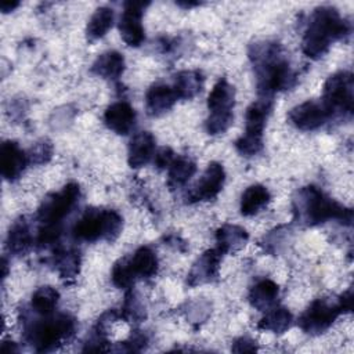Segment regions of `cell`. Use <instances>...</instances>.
Returning a JSON list of instances; mask_svg holds the SVG:
<instances>
[{
    "instance_id": "cell-1",
    "label": "cell",
    "mask_w": 354,
    "mask_h": 354,
    "mask_svg": "<svg viewBox=\"0 0 354 354\" xmlns=\"http://www.w3.org/2000/svg\"><path fill=\"white\" fill-rule=\"evenodd\" d=\"M249 58L257 77V91L263 97L290 88L296 75L286 59L282 47L275 41H256L249 48Z\"/></svg>"
},
{
    "instance_id": "cell-2",
    "label": "cell",
    "mask_w": 354,
    "mask_h": 354,
    "mask_svg": "<svg viewBox=\"0 0 354 354\" xmlns=\"http://www.w3.org/2000/svg\"><path fill=\"white\" fill-rule=\"evenodd\" d=\"M350 32V25L335 7H318L314 10L301 40L303 53L313 59L321 58L330 44Z\"/></svg>"
},
{
    "instance_id": "cell-3",
    "label": "cell",
    "mask_w": 354,
    "mask_h": 354,
    "mask_svg": "<svg viewBox=\"0 0 354 354\" xmlns=\"http://www.w3.org/2000/svg\"><path fill=\"white\" fill-rule=\"evenodd\" d=\"M293 213L300 223L307 225H317L329 220L350 224L353 218L351 209L330 199L314 185L303 187L296 192L293 198Z\"/></svg>"
},
{
    "instance_id": "cell-4",
    "label": "cell",
    "mask_w": 354,
    "mask_h": 354,
    "mask_svg": "<svg viewBox=\"0 0 354 354\" xmlns=\"http://www.w3.org/2000/svg\"><path fill=\"white\" fill-rule=\"evenodd\" d=\"M123 228L122 216L112 209H87L73 227V236L79 241H115Z\"/></svg>"
},
{
    "instance_id": "cell-5",
    "label": "cell",
    "mask_w": 354,
    "mask_h": 354,
    "mask_svg": "<svg viewBox=\"0 0 354 354\" xmlns=\"http://www.w3.org/2000/svg\"><path fill=\"white\" fill-rule=\"evenodd\" d=\"M76 329V321L69 314H58L47 319L35 322L25 329V339L39 353L55 350L62 342L72 337Z\"/></svg>"
},
{
    "instance_id": "cell-6",
    "label": "cell",
    "mask_w": 354,
    "mask_h": 354,
    "mask_svg": "<svg viewBox=\"0 0 354 354\" xmlns=\"http://www.w3.org/2000/svg\"><path fill=\"white\" fill-rule=\"evenodd\" d=\"M235 104V90L227 79H220L213 86L207 97L209 118L206 119V131L212 136L223 134L232 123V108Z\"/></svg>"
},
{
    "instance_id": "cell-7",
    "label": "cell",
    "mask_w": 354,
    "mask_h": 354,
    "mask_svg": "<svg viewBox=\"0 0 354 354\" xmlns=\"http://www.w3.org/2000/svg\"><path fill=\"white\" fill-rule=\"evenodd\" d=\"M353 91L354 82L351 72L339 71L326 79L322 91V104L330 116L335 113L351 115L354 102Z\"/></svg>"
},
{
    "instance_id": "cell-8",
    "label": "cell",
    "mask_w": 354,
    "mask_h": 354,
    "mask_svg": "<svg viewBox=\"0 0 354 354\" xmlns=\"http://www.w3.org/2000/svg\"><path fill=\"white\" fill-rule=\"evenodd\" d=\"M342 313L344 311L339 297H319L315 299L300 315L299 326L308 335H319L324 333Z\"/></svg>"
},
{
    "instance_id": "cell-9",
    "label": "cell",
    "mask_w": 354,
    "mask_h": 354,
    "mask_svg": "<svg viewBox=\"0 0 354 354\" xmlns=\"http://www.w3.org/2000/svg\"><path fill=\"white\" fill-rule=\"evenodd\" d=\"M80 198V188L76 183L66 184L61 191L53 192L44 198L39 210L37 218L41 224H61L76 206Z\"/></svg>"
},
{
    "instance_id": "cell-10",
    "label": "cell",
    "mask_w": 354,
    "mask_h": 354,
    "mask_svg": "<svg viewBox=\"0 0 354 354\" xmlns=\"http://www.w3.org/2000/svg\"><path fill=\"white\" fill-rule=\"evenodd\" d=\"M148 1H126L119 19V32L123 41L131 47H140L145 40L142 28V14Z\"/></svg>"
},
{
    "instance_id": "cell-11",
    "label": "cell",
    "mask_w": 354,
    "mask_h": 354,
    "mask_svg": "<svg viewBox=\"0 0 354 354\" xmlns=\"http://www.w3.org/2000/svg\"><path fill=\"white\" fill-rule=\"evenodd\" d=\"M288 118L296 129L311 131L324 126L326 120L330 118V113L322 102L304 101L292 108L289 111Z\"/></svg>"
},
{
    "instance_id": "cell-12",
    "label": "cell",
    "mask_w": 354,
    "mask_h": 354,
    "mask_svg": "<svg viewBox=\"0 0 354 354\" xmlns=\"http://www.w3.org/2000/svg\"><path fill=\"white\" fill-rule=\"evenodd\" d=\"M225 181V171L221 163L212 162L206 167L202 177L192 187L188 194L189 202H205L214 199L223 189Z\"/></svg>"
},
{
    "instance_id": "cell-13",
    "label": "cell",
    "mask_w": 354,
    "mask_h": 354,
    "mask_svg": "<svg viewBox=\"0 0 354 354\" xmlns=\"http://www.w3.org/2000/svg\"><path fill=\"white\" fill-rule=\"evenodd\" d=\"M221 256L223 253L218 249H209L203 252L192 264L187 277V283L189 286H198L217 279Z\"/></svg>"
},
{
    "instance_id": "cell-14",
    "label": "cell",
    "mask_w": 354,
    "mask_h": 354,
    "mask_svg": "<svg viewBox=\"0 0 354 354\" xmlns=\"http://www.w3.org/2000/svg\"><path fill=\"white\" fill-rule=\"evenodd\" d=\"M28 155L15 141H4L0 147V169L7 181H15L28 165Z\"/></svg>"
},
{
    "instance_id": "cell-15",
    "label": "cell",
    "mask_w": 354,
    "mask_h": 354,
    "mask_svg": "<svg viewBox=\"0 0 354 354\" xmlns=\"http://www.w3.org/2000/svg\"><path fill=\"white\" fill-rule=\"evenodd\" d=\"M105 126L119 136H126L136 124V112L130 104L118 101L111 104L104 113Z\"/></svg>"
},
{
    "instance_id": "cell-16",
    "label": "cell",
    "mask_w": 354,
    "mask_h": 354,
    "mask_svg": "<svg viewBox=\"0 0 354 354\" xmlns=\"http://www.w3.org/2000/svg\"><path fill=\"white\" fill-rule=\"evenodd\" d=\"M177 100L178 97L174 87L163 83H156L151 86L145 94V108L148 115L159 116L171 109Z\"/></svg>"
},
{
    "instance_id": "cell-17",
    "label": "cell",
    "mask_w": 354,
    "mask_h": 354,
    "mask_svg": "<svg viewBox=\"0 0 354 354\" xmlns=\"http://www.w3.org/2000/svg\"><path fill=\"white\" fill-rule=\"evenodd\" d=\"M153 152L155 137L149 131H140L131 138L129 144L127 162L133 169L142 167L152 159Z\"/></svg>"
},
{
    "instance_id": "cell-18",
    "label": "cell",
    "mask_w": 354,
    "mask_h": 354,
    "mask_svg": "<svg viewBox=\"0 0 354 354\" xmlns=\"http://www.w3.org/2000/svg\"><path fill=\"white\" fill-rule=\"evenodd\" d=\"M272 111V101L268 97H263L254 102H252L245 115V134L261 137L266 122Z\"/></svg>"
},
{
    "instance_id": "cell-19",
    "label": "cell",
    "mask_w": 354,
    "mask_h": 354,
    "mask_svg": "<svg viewBox=\"0 0 354 354\" xmlns=\"http://www.w3.org/2000/svg\"><path fill=\"white\" fill-rule=\"evenodd\" d=\"M249 239L245 228L234 224H224L216 231L217 249L224 253H234L242 249Z\"/></svg>"
},
{
    "instance_id": "cell-20",
    "label": "cell",
    "mask_w": 354,
    "mask_h": 354,
    "mask_svg": "<svg viewBox=\"0 0 354 354\" xmlns=\"http://www.w3.org/2000/svg\"><path fill=\"white\" fill-rule=\"evenodd\" d=\"M279 286L271 279H261L249 292V303L259 311H268L277 303Z\"/></svg>"
},
{
    "instance_id": "cell-21",
    "label": "cell",
    "mask_w": 354,
    "mask_h": 354,
    "mask_svg": "<svg viewBox=\"0 0 354 354\" xmlns=\"http://www.w3.org/2000/svg\"><path fill=\"white\" fill-rule=\"evenodd\" d=\"M124 71V58L119 51H106L97 57L91 65V72L108 80H116Z\"/></svg>"
},
{
    "instance_id": "cell-22",
    "label": "cell",
    "mask_w": 354,
    "mask_h": 354,
    "mask_svg": "<svg viewBox=\"0 0 354 354\" xmlns=\"http://www.w3.org/2000/svg\"><path fill=\"white\" fill-rule=\"evenodd\" d=\"M271 201V194L267 187L253 184L248 187L241 196V213L243 216L257 214Z\"/></svg>"
},
{
    "instance_id": "cell-23",
    "label": "cell",
    "mask_w": 354,
    "mask_h": 354,
    "mask_svg": "<svg viewBox=\"0 0 354 354\" xmlns=\"http://www.w3.org/2000/svg\"><path fill=\"white\" fill-rule=\"evenodd\" d=\"M136 278H152L158 272V259L155 252L148 246L138 248L129 257Z\"/></svg>"
},
{
    "instance_id": "cell-24",
    "label": "cell",
    "mask_w": 354,
    "mask_h": 354,
    "mask_svg": "<svg viewBox=\"0 0 354 354\" xmlns=\"http://www.w3.org/2000/svg\"><path fill=\"white\" fill-rule=\"evenodd\" d=\"M30 245H32L30 228L28 221L22 217L10 227L7 239H6V246H7V250L12 254H22L29 249Z\"/></svg>"
},
{
    "instance_id": "cell-25",
    "label": "cell",
    "mask_w": 354,
    "mask_h": 354,
    "mask_svg": "<svg viewBox=\"0 0 354 354\" xmlns=\"http://www.w3.org/2000/svg\"><path fill=\"white\" fill-rule=\"evenodd\" d=\"M203 86V75L199 71H183L176 75L174 90L178 98L191 100L194 98Z\"/></svg>"
},
{
    "instance_id": "cell-26",
    "label": "cell",
    "mask_w": 354,
    "mask_h": 354,
    "mask_svg": "<svg viewBox=\"0 0 354 354\" xmlns=\"http://www.w3.org/2000/svg\"><path fill=\"white\" fill-rule=\"evenodd\" d=\"M196 165L192 159L187 156H177L169 166L167 174V185L170 189L180 188L185 185V183L195 174Z\"/></svg>"
},
{
    "instance_id": "cell-27",
    "label": "cell",
    "mask_w": 354,
    "mask_h": 354,
    "mask_svg": "<svg viewBox=\"0 0 354 354\" xmlns=\"http://www.w3.org/2000/svg\"><path fill=\"white\" fill-rule=\"evenodd\" d=\"M115 14L112 8L109 7H100L94 11V14L90 17L87 28H86V36L88 41H95L106 35V32L112 28Z\"/></svg>"
},
{
    "instance_id": "cell-28",
    "label": "cell",
    "mask_w": 354,
    "mask_h": 354,
    "mask_svg": "<svg viewBox=\"0 0 354 354\" xmlns=\"http://www.w3.org/2000/svg\"><path fill=\"white\" fill-rule=\"evenodd\" d=\"M292 324V314L285 307H272L266 311V315L259 321L257 328L272 333H283Z\"/></svg>"
},
{
    "instance_id": "cell-29",
    "label": "cell",
    "mask_w": 354,
    "mask_h": 354,
    "mask_svg": "<svg viewBox=\"0 0 354 354\" xmlns=\"http://www.w3.org/2000/svg\"><path fill=\"white\" fill-rule=\"evenodd\" d=\"M59 293L51 286H40L32 295V308L35 313L48 317L57 307Z\"/></svg>"
},
{
    "instance_id": "cell-30",
    "label": "cell",
    "mask_w": 354,
    "mask_h": 354,
    "mask_svg": "<svg viewBox=\"0 0 354 354\" xmlns=\"http://www.w3.org/2000/svg\"><path fill=\"white\" fill-rule=\"evenodd\" d=\"M54 264L61 278H65V279L75 278L79 274V266H80L79 253L76 250L59 252L54 259Z\"/></svg>"
},
{
    "instance_id": "cell-31",
    "label": "cell",
    "mask_w": 354,
    "mask_h": 354,
    "mask_svg": "<svg viewBox=\"0 0 354 354\" xmlns=\"http://www.w3.org/2000/svg\"><path fill=\"white\" fill-rule=\"evenodd\" d=\"M111 278H112V282H113V285L116 288H120V289L131 288V285L136 281V275H134V272L131 270L129 257L119 259L113 264L112 272H111Z\"/></svg>"
},
{
    "instance_id": "cell-32",
    "label": "cell",
    "mask_w": 354,
    "mask_h": 354,
    "mask_svg": "<svg viewBox=\"0 0 354 354\" xmlns=\"http://www.w3.org/2000/svg\"><path fill=\"white\" fill-rule=\"evenodd\" d=\"M122 313L126 319H131L136 322H140L145 318L144 306H142L140 297L134 292H129L126 295V300H124Z\"/></svg>"
},
{
    "instance_id": "cell-33",
    "label": "cell",
    "mask_w": 354,
    "mask_h": 354,
    "mask_svg": "<svg viewBox=\"0 0 354 354\" xmlns=\"http://www.w3.org/2000/svg\"><path fill=\"white\" fill-rule=\"evenodd\" d=\"M235 148L242 156H253L257 155L261 148H263V138L249 136V134H242L236 141H235Z\"/></svg>"
},
{
    "instance_id": "cell-34",
    "label": "cell",
    "mask_w": 354,
    "mask_h": 354,
    "mask_svg": "<svg viewBox=\"0 0 354 354\" xmlns=\"http://www.w3.org/2000/svg\"><path fill=\"white\" fill-rule=\"evenodd\" d=\"M26 155H28L29 163H33V165L47 163L53 156V145L47 140L39 141L29 149V152Z\"/></svg>"
},
{
    "instance_id": "cell-35",
    "label": "cell",
    "mask_w": 354,
    "mask_h": 354,
    "mask_svg": "<svg viewBox=\"0 0 354 354\" xmlns=\"http://www.w3.org/2000/svg\"><path fill=\"white\" fill-rule=\"evenodd\" d=\"M173 159H174V153H173V151H171L169 147L160 148V149L155 153V156H153L155 165H156V167L160 169V170L169 167L170 163L173 162Z\"/></svg>"
},
{
    "instance_id": "cell-36",
    "label": "cell",
    "mask_w": 354,
    "mask_h": 354,
    "mask_svg": "<svg viewBox=\"0 0 354 354\" xmlns=\"http://www.w3.org/2000/svg\"><path fill=\"white\" fill-rule=\"evenodd\" d=\"M231 350L234 353H253L257 350V344L254 340H252L246 336H242L234 342Z\"/></svg>"
},
{
    "instance_id": "cell-37",
    "label": "cell",
    "mask_w": 354,
    "mask_h": 354,
    "mask_svg": "<svg viewBox=\"0 0 354 354\" xmlns=\"http://www.w3.org/2000/svg\"><path fill=\"white\" fill-rule=\"evenodd\" d=\"M1 351H3V353H17L18 348H17V346H15L14 342H4V343L1 344Z\"/></svg>"
},
{
    "instance_id": "cell-38",
    "label": "cell",
    "mask_w": 354,
    "mask_h": 354,
    "mask_svg": "<svg viewBox=\"0 0 354 354\" xmlns=\"http://www.w3.org/2000/svg\"><path fill=\"white\" fill-rule=\"evenodd\" d=\"M19 6V3L18 1H14V3H10V1H3L1 3V11L3 12H10V11H12L15 7H18Z\"/></svg>"
},
{
    "instance_id": "cell-39",
    "label": "cell",
    "mask_w": 354,
    "mask_h": 354,
    "mask_svg": "<svg viewBox=\"0 0 354 354\" xmlns=\"http://www.w3.org/2000/svg\"><path fill=\"white\" fill-rule=\"evenodd\" d=\"M177 4L180 6V7H184V8H191V7H196V6H199L201 3L199 1H177Z\"/></svg>"
}]
</instances>
